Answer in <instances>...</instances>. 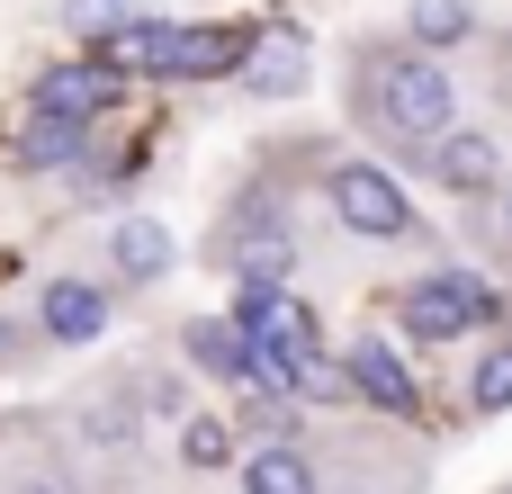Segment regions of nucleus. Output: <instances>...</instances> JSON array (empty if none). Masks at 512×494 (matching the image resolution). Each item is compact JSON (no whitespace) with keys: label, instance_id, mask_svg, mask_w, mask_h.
<instances>
[{"label":"nucleus","instance_id":"f257e3e1","mask_svg":"<svg viewBox=\"0 0 512 494\" xmlns=\"http://www.w3.org/2000/svg\"><path fill=\"white\" fill-rule=\"evenodd\" d=\"M360 99L396 126V135H441L459 117V81L450 63H432L423 45H360Z\"/></svg>","mask_w":512,"mask_h":494},{"label":"nucleus","instance_id":"f03ea898","mask_svg":"<svg viewBox=\"0 0 512 494\" xmlns=\"http://www.w3.org/2000/svg\"><path fill=\"white\" fill-rule=\"evenodd\" d=\"M504 315V297L477 279V270H432V279H414V288H396V324L414 333V342H459V333H477V324H495Z\"/></svg>","mask_w":512,"mask_h":494},{"label":"nucleus","instance_id":"7ed1b4c3","mask_svg":"<svg viewBox=\"0 0 512 494\" xmlns=\"http://www.w3.org/2000/svg\"><path fill=\"white\" fill-rule=\"evenodd\" d=\"M324 198H333V216H342L360 243H405V234H414V207H405V189H396L378 162H333Z\"/></svg>","mask_w":512,"mask_h":494},{"label":"nucleus","instance_id":"20e7f679","mask_svg":"<svg viewBox=\"0 0 512 494\" xmlns=\"http://www.w3.org/2000/svg\"><path fill=\"white\" fill-rule=\"evenodd\" d=\"M225 324H234L252 351H315V306L288 297V279H234Z\"/></svg>","mask_w":512,"mask_h":494},{"label":"nucleus","instance_id":"39448f33","mask_svg":"<svg viewBox=\"0 0 512 494\" xmlns=\"http://www.w3.org/2000/svg\"><path fill=\"white\" fill-rule=\"evenodd\" d=\"M414 162H423L450 198H486V189L504 180V153H495V135H477V126H441Z\"/></svg>","mask_w":512,"mask_h":494},{"label":"nucleus","instance_id":"423d86ee","mask_svg":"<svg viewBox=\"0 0 512 494\" xmlns=\"http://www.w3.org/2000/svg\"><path fill=\"white\" fill-rule=\"evenodd\" d=\"M117 108V72L90 54V63H54L36 90H27V117H72V126H90V117H108Z\"/></svg>","mask_w":512,"mask_h":494},{"label":"nucleus","instance_id":"0eeeda50","mask_svg":"<svg viewBox=\"0 0 512 494\" xmlns=\"http://www.w3.org/2000/svg\"><path fill=\"white\" fill-rule=\"evenodd\" d=\"M234 63H243V27H162V45H153L162 81H216Z\"/></svg>","mask_w":512,"mask_h":494},{"label":"nucleus","instance_id":"6e6552de","mask_svg":"<svg viewBox=\"0 0 512 494\" xmlns=\"http://www.w3.org/2000/svg\"><path fill=\"white\" fill-rule=\"evenodd\" d=\"M99 333H108V288H90V279H45V297H36V342L81 351V342H99Z\"/></svg>","mask_w":512,"mask_h":494},{"label":"nucleus","instance_id":"1a4fd4ad","mask_svg":"<svg viewBox=\"0 0 512 494\" xmlns=\"http://www.w3.org/2000/svg\"><path fill=\"white\" fill-rule=\"evenodd\" d=\"M243 81H252L261 99L306 90V27H297V18H270L261 36H243Z\"/></svg>","mask_w":512,"mask_h":494},{"label":"nucleus","instance_id":"9d476101","mask_svg":"<svg viewBox=\"0 0 512 494\" xmlns=\"http://www.w3.org/2000/svg\"><path fill=\"white\" fill-rule=\"evenodd\" d=\"M342 378H351V396H360V405H378V414H414V378H405V360H396V351H378V333H369V342H351Z\"/></svg>","mask_w":512,"mask_h":494},{"label":"nucleus","instance_id":"9b49d317","mask_svg":"<svg viewBox=\"0 0 512 494\" xmlns=\"http://www.w3.org/2000/svg\"><path fill=\"white\" fill-rule=\"evenodd\" d=\"M243 494H324V468L297 450V441H261L243 459Z\"/></svg>","mask_w":512,"mask_h":494},{"label":"nucleus","instance_id":"f8f14e48","mask_svg":"<svg viewBox=\"0 0 512 494\" xmlns=\"http://www.w3.org/2000/svg\"><path fill=\"white\" fill-rule=\"evenodd\" d=\"M108 261H117V279H162L171 270V234L153 216H117L108 225Z\"/></svg>","mask_w":512,"mask_h":494},{"label":"nucleus","instance_id":"ddd939ff","mask_svg":"<svg viewBox=\"0 0 512 494\" xmlns=\"http://www.w3.org/2000/svg\"><path fill=\"white\" fill-rule=\"evenodd\" d=\"M180 342H189V360H198L207 378H225V387H252V342H243V333H234L225 315H207V324H189Z\"/></svg>","mask_w":512,"mask_h":494},{"label":"nucleus","instance_id":"4468645a","mask_svg":"<svg viewBox=\"0 0 512 494\" xmlns=\"http://www.w3.org/2000/svg\"><path fill=\"white\" fill-rule=\"evenodd\" d=\"M81 144H90V126H72V117H27V126H18V171H63Z\"/></svg>","mask_w":512,"mask_h":494},{"label":"nucleus","instance_id":"2eb2a0df","mask_svg":"<svg viewBox=\"0 0 512 494\" xmlns=\"http://www.w3.org/2000/svg\"><path fill=\"white\" fill-rule=\"evenodd\" d=\"M405 27H414L423 54H441V45H468V36H477V9H468V0H414Z\"/></svg>","mask_w":512,"mask_h":494},{"label":"nucleus","instance_id":"dca6fc26","mask_svg":"<svg viewBox=\"0 0 512 494\" xmlns=\"http://www.w3.org/2000/svg\"><path fill=\"white\" fill-rule=\"evenodd\" d=\"M468 405H477V414H512V333L486 342V360H477V378H468Z\"/></svg>","mask_w":512,"mask_h":494},{"label":"nucleus","instance_id":"f3484780","mask_svg":"<svg viewBox=\"0 0 512 494\" xmlns=\"http://www.w3.org/2000/svg\"><path fill=\"white\" fill-rule=\"evenodd\" d=\"M180 459H189V468H234V423L189 414V423H180Z\"/></svg>","mask_w":512,"mask_h":494},{"label":"nucleus","instance_id":"a211bd4d","mask_svg":"<svg viewBox=\"0 0 512 494\" xmlns=\"http://www.w3.org/2000/svg\"><path fill=\"white\" fill-rule=\"evenodd\" d=\"M81 423H90V432H99V450H126V432H135V423H126V405H117V396H99V405H90V414H81Z\"/></svg>","mask_w":512,"mask_h":494},{"label":"nucleus","instance_id":"6ab92c4d","mask_svg":"<svg viewBox=\"0 0 512 494\" xmlns=\"http://www.w3.org/2000/svg\"><path fill=\"white\" fill-rule=\"evenodd\" d=\"M144 405H153V414H180V378H171V369H162V378H144Z\"/></svg>","mask_w":512,"mask_h":494},{"label":"nucleus","instance_id":"aec40b11","mask_svg":"<svg viewBox=\"0 0 512 494\" xmlns=\"http://www.w3.org/2000/svg\"><path fill=\"white\" fill-rule=\"evenodd\" d=\"M9 494H72V486H63V477H18Z\"/></svg>","mask_w":512,"mask_h":494},{"label":"nucleus","instance_id":"412c9836","mask_svg":"<svg viewBox=\"0 0 512 494\" xmlns=\"http://www.w3.org/2000/svg\"><path fill=\"white\" fill-rule=\"evenodd\" d=\"M504 234H512V198H504Z\"/></svg>","mask_w":512,"mask_h":494}]
</instances>
